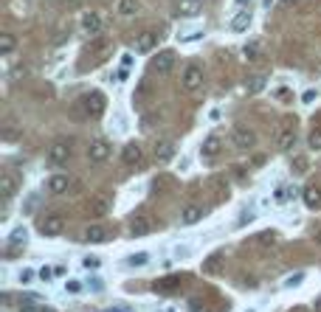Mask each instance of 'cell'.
<instances>
[{
  "label": "cell",
  "instance_id": "6da1fadb",
  "mask_svg": "<svg viewBox=\"0 0 321 312\" xmlns=\"http://www.w3.org/2000/svg\"><path fill=\"white\" fill-rule=\"evenodd\" d=\"M296 144V118H285L276 124V149L279 152H290Z\"/></svg>",
  "mask_w": 321,
  "mask_h": 312
},
{
  "label": "cell",
  "instance_id": "7a4b0ae2",
  "mask_svg": "<svg viewBox=\"0 0 321 312\" xmlns=\"http://www.w3.org/2000/svg\"><path fill=\"white\" fill-rule=\"evenodd\" d=\"M70 152H73V144H70V141H54L51 149H48V163H51V166H62V163H68Z\"/></svg>",
  "mask_w": 321,
  "mask_h": 312
},
{
  "label": "cell",
  "instance_id": "3957f363",
  "mask_svg": "<svg viewBox=\"0 0 321 312\" xmlns=\"http://www.w3.org/2000/svg\"><path fill=\"white\" fill-rule=\"evenodd\" d=\"M82 107H85V112L88 115H102L104 107H107V99H104L102 90H91V93H85V99H82Z\"/></svg>",
  "mask_w": 321,
  "mask_h": 312
},
{
  "label": "cell",
  "instance_id": "277c9868",
  "mask_svg": "<svg viewBox=\"0 0 321 312\" xmlns=\"http://www.w3.org/2000/svg\"><path fill=\"white\" fill-rule=\"evenodd\" d=\"M110 155H113V146L107 144L104 138L91 141V146H88V160L91 163H104V160H110Z\"/></svg>",
  "mask_w": 321,
  "mask_h": 312
},
{
  "label": "cell",
  "instance_id": "5b68a950",
  "mask_svg": "<svg viewBox=\"0 0 321 312\" xmlns=\"http://www.w3.org/2000/svg\"><path fill=\"white\" fill-rule=\"evenodd\" d=\"M181 85H183L186 93H195V90L203 88V67L200 65H189L181 76Z\"/></svg>",
  "mask_w": 321,
  "mask_h": 312
},
{
  "label": "cell",
  "instance_id": "8992f818",
  "mask_svg": "<svg viewBox=\"0 0 321 312\" xmlns=\"http://www.w3.org/2000/svg\"><path fill=\"white\" fill-rule=\"evenodd\" d=\"M231 138H234V146H237V149H253V146H256V133L248 130V127H234Z\"/></svg>",
  "mask_w": 321,
  "mask_h": 312
},
{
  "label": "cell",
  "instance_id": "52a82bcc",
  "mask_svg": "<svg viewBox=\"0 0 321 312\" xmlns=\"http://www.w3.org/2000/svg\"><path fill=\"white\" fill-rule=\"evenodd\" d=\"M175 62H178V56H175V51H158L155 54V59H152V70H158V73H172Z\"/></svg>",
  "mask_w": 321,
  "mask_h": 312
},
{
  "label": "cell",
  "instance_id": "ba28073f",
  "mask_svg": "<svg viewBox=\"0 0 321 312\" xmlns=\"http://www.w3.org/2000/svg\"><path fill=\"white\" fill-rule=\"evenodd\" d=\"M62 228H65V217H62V214H51V217H46V220L40 223V234L43 236H59Z\"/></svg>",
  "mask_w": 321,
  "mask_h": 312
},
{
  "label": "cell",
  "instance_id": "9c48e42d",
  "mask_svg": "<svg viewBox=\"0 0 321 312\" xmlns=\"http://www.w3.org/2000/svg\"><path fill=\"white\" fill-rule=\"evenodd\" d=\"M223 267H226V253H223V250H214L211 256L203 259V273H206V276H220Z\"/></svg>",
  "mask_w": 321,
  "mask_h": 312
},
{
  "label": "cell",
  "instance_id": "30bf717a",
  "mask_svg": "<svg viewBox=\"0 0 321 312\" xmlns=\"http://www.w3.org/2000/svg\"><path fill=\"white\" fill-rule=\"evenodd\" d=\"M152 228H155V223L147 214H138V217L130 220V234L133 236H147V234H152Z\"/></svg>",
  "mask_w": 321,
  "mask_h": 312
},
{
  "label": "cell",
  "instance_id": "8fae6325",
  "mask_svg": "<svg viewBox=\"0 0 321 312\" xmlns=\"http://www.w3.org/2000/svg\"><path fill=\"white\" fill-rule=\"evenodd\" d=\"M223 152V138L220 135H206L203 144H200V155L203 157H217Z\"/></svg>",
  "mask_w": 321,
  "mask_h": 312
},
{
  "label": "cell",
  "instance_id": "7c38bea8",
  "mask_svg": "<svg viewBox=\"0 0 321 312\" xmlns=\"http://www.w3.org/2000/svg\"><path fill=\"white\" fill-rule=\"evenodd\" d=\"M152 48H158V34L141 31V34L136 37V51H138V54H149Z\"/></svg>",
  "mask_w": 321,
  "mask_h": 312
},
{
  "label": "cell",
  "instance_id": "4fadbf2b",
  "mask_svg": "<svg viewBox=\"0 0 321 312\" xmlns=\"http://www.w3.org/2000/svg\"><path fill=\"white\" fill-rule=\"evenodd\" d=\"M301 200H304V205L307 208H321V186H316V183H310V186H304V191H301Z\"/></svg>",
  "mask_w": 321,
  "mask_h": 312
},
{
  "label": "cell",
  "instance_id": "5bb4252c",
  "mask_svg": "<svg viewBox=\"0 0 321 312\" xmlns=\"http://www.w3.org/2000/svg\"><path fill=\"white\" fill-rule=\"evenodd\" d=\"M46 189L51 191V194H65V191L70 189V178L68 175H51V178L46 180Z\"/></svg>",
  "mask_w": 321,
  "mask_h": 312
},
{
  "label": "cell",
  "instance_id": "9a60e30c",
  "mask_svg": "<svg viewBox=\"0 0 321 312\" xmlns=\"http://www.w3.org/2000/svg\"><path fill=\"white\" fill-rule=\"evenodd\" d=\"M181 287V273H175V276H163V279H158L155 284H152V290L155 292H172Z\"/></svg>",
  "mask_w": 321,
  "mask_h": 312
},
{
  "label": "cell",
  "instance_id": "2e32d148",
  "mask_svg": "<svg viewBox=\"0 0 321 312\" xmlns=\"http://www.w3.org/2000/svg\"><path fill=\"white\" fill-rule=\"evenodd\" d=\"M82 25H85V31L91 34V37H96V34L102 31V14L99 11H88L82 17Z\"/></svg>",
  "mask_w": 321,
  "mask_h": 312
},
{
  "label": "cell",
  "instance_id": "e0dca14e",
  "mask_svg": "<svg viewBox=\"0 0 321 312\" xmlns=\"http://www.w3.org/2000/svg\"><path fill=\"white\" fill-rule=\"evenodd\" d=\"M200 9H203L200 0H181V6L175 9V14H178V17H197Z\"/></svg>",
  "mask_w": 321,
  "mask_h": 312
},
{
  "label": "cell",
  "instance_id": "ac0fdd59",
  "mask_svg": "<svg viewBox=\"0 0 321 312\" xmlns=\"http://www.w3.org/2000/svg\"><path fill=\"white\" fill-rule=\"evenodd\" d=\"M203 220V208L200 205H183V211H181V223L183 225H195Z\"/></svg>",
  "mask_w": 321,
  "mask_h": 312
},
{
  "label": "cell",
  "instance_id": "d6986e66",
  "mask_svg": "<svg viewBox=\"0 0 321 312\" xmlns=\"http://www.w3.org/2000/svg\"><path fill=\"white\" fill-rule=\"evenodd\" d=\"M141 155H144V152H141L138 144H127L124 149H121V160H124L127 166H136L138 160H141Z\"/></svg>",
  "mask_w": 321,
  "mask_h": 312
},
{
  "label": "cell",
  "instance_id": "ffe728a7",
  "mask_svg": "<svg viewBox=\"0 0 321 312\" xmlns=\"http://www.w3.org/2000/svg\"><path fill=\"white\" fill-rule=\"evenodd\" d=\"M14 191H17V180H14V175L6 172V175L0 178V194H3V200H12Z\"/></svg>",
  "mask_w": 321,
  "mask_h": 312
},
{
  "label": "cell",
  "instance_id": "44dd1931",
  "mask_svg": "<svg viewBox=\"0 0 321 312\" xmlns=\"http://www.w3.org/2000/svg\"><path fill=\"white\" fill-rule=\"evenodd\" d=\"M107 228H102V225H91L88 231H85V239L91 242V245H99V242H107Z\"/></svg>",
  "mask_w": 321,
  "mask_h": 312
},
{
  "label": "cell",
  "instance_id": "7402d4cb",
  "mask_svg": "<svg viewBox=\"0 0 321 312\" xmlns=\"http://www.w3.org/2000/svg\"><path fill=\"white\" fill-rule=\"evenodd\" d=\"M242 56H245L248 62H256V59L262 56V43H259V40H251V43L242 48Z\"/></svg>",
  "mask_w": 321,
  "mask_h": 312
},
{
  "label": "cell",
  "instance_id": "603a6c76",
  "mask_svg": "<svg viewBox=\"0 0 321 312\" xmlns=\"http://www.w3.org/2000/svg\"><path fill=\"white\" fill-rule=\"evenodd\" d=\"M172 155H175L172 141H158V144H155V157H158V160H172Z\"/></svg>",
  "mask_w": 321,
  "mask_h": 312
},
{
  "label": "cell",
  "instance_id": "cb8c5ba5",
  "mask_svg": "<svg viewBox=\"0 0 321 312\" xmlns=\"http://www.w3.org/2000/svg\"><path fill=\"white\" fill-rule=\"evenodd\" d=\"M14 48H17V37H14V34H9V31H3V34H0V54L9 56Z\"/></svg>",
  "mask_w": 321,
  "mask_h": 312
},
{
  "label": "cell",
  "instance_id": "d4e9b609",
  "mask_svg": "<svg viewBox=\"0 0 321 312\" xmlns=\"http://www.w3.org/2000/svg\"><path fill=\"white\" fill-rule=\"evenodd\" d=\"M107 211H110V200H107V197H96V200L91 202V214L93 217H104Z\"/></svg>",
  "mask_w": 321,
  "mask_h": 312
},
{
  "label": "cell",
  "instance_id": "484cf974",
  "mask_svg": "<svg viewBox=\"0 0 321 312\" xmlns=\"http://www.w3.org/2000/svg\"><path fill=\"white\" fill-rule=\"evenodd\" d=\"M262 90H265V76H251V79H245V93L256 96V93H262Z\"/></svg>",
  "mask_w": 321,
  "mask_h": 312
},
{
  "label": "cell",
  "instance_id": "4316f807",
  "mask_svg": "<svg viewBox=\"0 0 321 312\" xmlns=\"http://www.w3.org/2000/svg\"><path fill=\"white\" fill-rule=\"evenodd\" d=\"M248 22H251V14H248V11H240V14L231 20V28H234L237 34H242L245 28H248Z\"/></svg>",
  "mask_w": 321,
  "mask_h": 312
},
{
  "label": "cell",
  "instance_id": "83f0119b",
  "mask_svg": "<svg viewBox=\"0 0 321 312\" xmlns=\"http://www.w3.org/2000/svg\"><path fill=\"white\" fill-rule=\"evenodd\" d=\"M276 242V231H262V234L251 236V245H274Z\"/></svg>",
  "mask_w": 321,
  "mask_h": 312
},
{
  "label": "cell",
  "instance_id": "f1b7e54d",
  "mask_svg": "<svg viewBox=\"0 0 321 312\" xmlns=\"http://www.w3.org/2000/svg\"><path fill=\"white\" fill-rule=\"evenodd\" d=\"M136 11H138L136 0H121V3H118V14H121V17H133Z\"/></svg>",
  "mask_w": 321,
  "mask_h": 312
},
{
  "label": "cell",
  "instance_id": "f546056e",
  "mask_svg": "<svg viewBox=\"0 0 321 312\" xmlns=\"http://www.w3.org/2000/svg\"><path fill=\"white\" fill-rule=\"evenodd\" d=\"M25 239H28V231L25 228H14L12 236H9V245H25Z\"/></svg>",
  "mask_w": 321,
  "mask_h": 312
},
{
  "label": "cell",
  "instance_id": "4dcf8cb0",
  "mask_svg": "<svg viewBox=\"0 0 321 312\" xmlns=\"http://www.w3.org/2000/svg\"><path fill=\"white\" fill-rule=\"evenodd\" d=\"M149 262V253H133V256H127V265L130 267H144Z\"/></svg>",
  "mask_w": 321,
  "mask_h": 312
},
{
  "label": "cell",
  "instance_id": "1f68e13d",
  "mask_svg": "<svg viewBox=\"0 0 321 312\" xmlns=\"http://www.w3.org/2000/svg\"><path fill=\"white\" fill-rule=\"evenodd\" d=\"M307 144H310V149H316V152H319V149H321V130H313V133H310Z\"/></svg>",
  "mask_w": 321,
  "mask_h": 312
},
{
  "label": "cell",
  "instance_id": "d6a6232c",
  "mask_svg": "<svg viewBox=\"0 0 321 312\" xmlns=\"http://www.w3.org/2000/svg\"><path fill=\"white\" fill-rule=\"evenodd\" d=\"M82 265H85L88 270H99V267H102V259H99V256H85V259H82Z\"/></svg>",
  "mask_w": 321,
  "mask_h": 312
},
{
  "label": "cell",
  "instance_id": "836d02e7",
  "mask_svg": "<svg viewBox=\"0 0 321 312\" xmlns=\"http://www.w3.org/2000/svg\"><path fill=\"white\" fill-rule=\"evenodd\" d=\"M31 276H34V270H28V267H23L20 273H17V279H20V284H25V281H31Z\"/></svg>",
  "mask_w": 321,
  "mask_h": 312
},
{
  "label": "cell",
  "instance_id": "e575fe53",
  "mask_svg": "<svg viewBox=\"0 0 321 312\" xmlns=\"http://www.w3.org/2000/svg\"><path fill=\"white\" fill-rule=\"evenodd\" d=\"M54 276H57V273H54L51 267H43V270H40V279H43V281H51Z\"/></svg>",
  "mask_w": 321,
  "mask_h": 312
},
{
  "label": "cell",
  "instance_id": "d590c367",
  "mask_svg": "<svg viewBox=\"0 0 321 312\" xmlns=\"http://www.w3.org/2000/svg\"><path fill=\"white\" fill-rule=\"evenodd\" d=\"M253 217H256V214H253V211H242V217H240V225H245V223H251Z\"/></svg>",
  "mask_w": 321,
  "mask_h": 312
},
{
  "label": "cell",
  "instance_id": "8d00e7d4",
  "mask_svg": "<svg viewBox=\"0 0 321 312\" xmlns=\"http://www.w3.org/2000/svg\"><path fill=\"white\" fill-rule=\"evenodd\" d=\"M301 279H304V276L298 273V276H293V279H287L285 284H287V287H296V284H301Z\"/></svg>",
  "mask_w": 321,
  "mask_h": 312
},
{
  "label": "cell",
  "instance_id": "74e56055",
  "mask_svg": "<svg viewBox=\"0 0 321 312\" xmlns=\"http://www.w3.org/2000/svg\"><path fill=\"white\" fill-rule=\"evenodd\" d=\"M316 99V90H307V93H304V96H301V101H304V104H310V101Z\"/></svg>",
  "mask_w": 321,
  "mask_h": 312
},
{
  "label": "cell",
  "instance_id": "f35d334b",
  "mask_svg": "<svg viewBox=\"0 0 321 312\" xmlns=\"http://www.w3.org/2000/svg\"><path fill=\"white\" fill-rule=\"evenodd\" d=\"M79 290H82L79 281H68V292H79Z\"/></svg>",
  "mask_w": 321,
  "mask_h": 312
},
{
  "label": "cell",
  "instance_id": "ab89813d",
  "mask_svg": "<svg viewBox=\"0 0 321 312\" xmlns=\"http://www.w3.org/2000/svg\"><path fill=\"white\" fill-rule=\"evenodd\" d=\"M104 312H133L130 307H110V310H104Z\"/></svg>",
  "mask_w": 321,
  "mask_h": 312
},
{
  "label": "cell",
  "instance_id": "60d3db41",
  "mask_svg": "<svg viewBox=\"0 0 321 312\" xmlns=\"http://www.w3.org/2000/svg\"><path fill=\"white\" fill-rule=\"evenodd\" d=\"M6 141H17V130H6Z\"/></svg>",
  "mask_w": 321,
  "mask_h": 312
},
{
  "label": "cell",
  "instance_id": "b9f144b4",
  "mask_svg": "<svg viewBox=\"0 0 321 312\" xmlns=\"http://www.w3.org/2000/svg\"><path fill=\"white\" fill-rule=\"evenodd\" d=\"M296 169H298V172H304V169H307V163H304V157H296Z\"/></svg>",
  "mask_w": 321,
  "mask_h": 312
},
{
  "label": "cell",
  "instance_id": "7bdbcfd3",
  "mask_svg": "<svg viewBox=\"0 0 321 312\" xmlns=\"http://www.w3.org/2000/svg\"><path fill=\"white\" fill-rule=\"evenodd\" d=\"M23 312H51V310H43V307H31V310H23Z\"/></svg>",
  "mask_w": 321,
  "mask_h": 312
},
{
  "label": "cell",
  "instance_id": "ee69618b",
  "mask_svg": "<svg viewBox=\"0 0 321 312\" xmlns=\"http://www.w3.org/2000/svg\"><path fill=\"white\" fill-rule=\"evenodd\" d=\"M316 312H321V298H319V301H316Z\"/></svg>",
  "mask_w": 321,
  "mask_h": 312
},
{
  "label": "cell",
  "instance_id": "f6af8a7d",
  "mask_svg": "<svg viewBox=\"0 0 321 312\" xmlns=\"http://www.w3.org/2000/svg\"><path fill=\"white\" fill-rule=\"evenodd\" d=\"M65 3H70V6H76V3H79V0H65Z\"/></svg>",
  "mask_w": 321,
  "mask_h": 312
},
{
  "label": "cell",
  "instance_id": "bcb514c9",
  "mask_svg": "<svg viewBox=\"0 0 321 312\" xmlns=\"http://www.w3.org/2000/svg\"><path fill=\"white\" fill-rule=\"evenodd\" d=\"M316 242H319V245H321V231H319V236H316Z\"/></svg>",
  "mask_w": 321,
  "mask_h": 312
}]
</instances>
